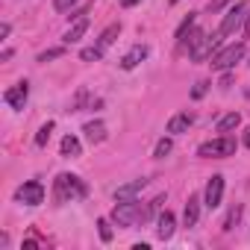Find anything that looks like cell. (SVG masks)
<instances>
[{
  "instance_id": "obj_17",
  "label": "cell",
  "mask_w": 250,
  "mask_h": 250,
  "mask_svg": "<svg viewBox=\"0 0 250 250\" xmlns=\"http://www.w3.org/2000/svg\"><path fill=\"white\" fill-rule=\"evenodd\" d=\"M83 133H85V139L91 145H100V142H106V124L103 121H88L83 127Z\"/></svg>"
},
{
  "instance_id": "obj_12",
  "label": "cell",
  "mask_w": 250,
  "mask_h": 250,
  "mask_svg": "<svg viewBox=\"0 0 250 250\" xmlns=\"http://www.w3.org/2000/svg\"><path fill=\"white\" fill-rule=\"evenodd\" d=\"M145 186H147L145 177H142V180H133V183H127V186H118V188H115V200H136V197L145 191Z\"/></svg>"
},
{
  "instance_id": "obj_15",
  "label": "cell",
  "mask_w": 250,
  "mask_h": 250,
  "mask_svg": "<svg viewBox=\"0 0 250 250\" xmlns=\"http://www.w3.org/2000/svg\"><path fill=\"white\" fill-rule=\"evenodd\" d=\"M85 30H88V18H85V15H80V18H77V21H74V24L65 30L62 42H65V44H77V42L85 36Z\"/></svg>"
},
{
  "instance_id": "obj_29",
  "label": "cell",
  "mask_w": 250,
  "mask_h": 250,
  "mask_svg": "<svg viewBox=\"0 0 250 250\" xmlns=\"http://www.w3.org/2000/svg\"><path fill=\"white\" fill-rule=\"evenodd\" d=\"M9 33H12V27L3 21V24H0V39H9Z\"/></svg>"
},
{
  "instance_id": "obj_8",
  "label": "cell",
  "mask_w": 250,
  "mask_h": 250,
  "mask_svg": "<svg viewBox=\"0 0 250 250\" xmlns=\"http://www.w3.org/2000/svg\"><path fill=\"white\" fill-rule=\"evenodd\" d=\"M221 200H224V177H221V174H215V177L206 183L203 206H206V209H218V206H221Z\"/></svg>"
},
{
  "instance_id": "obj_21",
  "label": "cell",
  "mask_w": 250,
  "mask_h": 250,
  "mask_svg": "<svg viewBox=\"0 0 250 250\" xmlns=\"http://www.w3.org/2000/svg\"><path fill=\"white\" fill-rule=\"evenodd\" d=\"M171 150H174V142H171V139H159L156 147H153V156H156V159H165Z\"/></svg>"
},
{
  "instance_id": "obj_25",
  "label": "cell",
  "mask_w": 250,
  "mask_h": 250,
  "mask_svg": "<svg viewBox=\"0 0 250 250\" xmlns=\"http://www.w3.org/2000/svg\"><path fill=\"white\" fill-rule=\"evenodd\" d=\"M109 221H112V218H100V221H97V229H100V238H103V241H112V227H109Z\"/></svg>"
},
{
  "instance_id": "obj_22",
  "label": "cell",
  "mask_w": 250,
  "mask_h": 250,
  "mask_svg": "<svg viewBox=\"0 0 250 250\" xmlns=\"http://www.w3.org/2000/svg\"><path fill=\"white\" fill-rule=\"evenodd\" d=\"M59 56H65V44H62V47H50V50H42V53H39V62L44 65V62H50V59H59Z\"/></svg>"
},
{
  "instance_id": "obj_16",
  "label": "cell",
  "mask_w": 250,
  "mask_h": 250,
  "mask_svg": "<svg viewBox=\"0 0 250 250\" xmlns=\"http://www.w3.org/2000/svg\"><path fill=\"white\" fill-rule=\"evenodd\" d=\"M197 218H200V197L197 194H188L186 209H183V227H194Z\"/></svg>"
},
{
  "instance_id": "obj_6",
  "label": "cell",
  "mask_w": 250,
  "mask_h": 250,
  "mask_svg": "<svg viewBox=\"0 0 250 250\" xmlns=\"http://www.w3.org/2000/svg\"><path fill=\"white\" fill-rule=\"evenodd\" d=\"M244 59V42H235V44H227L224 50H218L212 59H209V65L215 68V71H229V68H235V62H241Z\"/></svg>"
},
{
  "instance_id": "obj_2",
  "label": "cell",
  "mask_w": 250,
  "mask_h": 250,
  "mask_svg": "<svg viewBox=\"0 0 250 250\" xmlns=\"http://www.w3.org/2000/svg\"><path fill=\"white\" fill-rule=\"evenodd\" d=\"M88 194V186L77 177V174H59L53 180V200L62 206V203H74V200H83Z\"/></svg>"
},
{
  "instance_id": "obj_24",
  "label": "cell",
  "mask_w": 250,
  "mask_h": 250,
  "mask_svg": "<svg viewBox=\"0 0 250 250\" xmlns=\"http://www.w3.org/2000/svg\"><path fill=\"white\" fill-rule=\"evenodd\" d=\"M50 133H53V121H47L44 127L39 130V136H36V145H39V147H44V145L50 142Z\"/></svg>"
},
{
  "instance_id": "obj_27",
  "label": "cell",
  "mask_w": 250,
  "mask_h": 250,
  "mask_svg": "<svg viewBox=\"0 0 250 250\" xmlns=\"http://www.w3.org/2000/svg\"><path fill=\"white\" fill-rule=\"evenodd\" d=\"M206 91H209V83H206V80H200V83H194V88H191V97H194V100H200Z\"/></svg>"
},
{
  "instance_id": "obj_4",
  "label": "cell",
  "mask_w": 250,
  "mask_h": 250,
  "mask_svg": "<svg viewBox=\"0 0 250 250\" xmlns=\"http://www.w3.org/2000/svg\"><path fill=\"white\" fill-rule=\"evenodd\" d=\"M247 18H250V0H238V3L229 6V12L224 15V21H221V27L215 30V36H218V39H227V36L238 33V30L247 24Z\"/></svg>"
},
{
  "instance_id": "obj_31",
  "label": "cell",
  "mask_w": 250,
  "mask_h": 250,
  "mask_svg": "<svg viewBox=\"0 0 250 250\" xmlns=\"http://www.w3.org/2000/svg\"><path fill=\"white\" fill-rule=\"evenodd\" d=\"M118 3H121L124 9H130V6H136V3H142V0H118Z\"/></svg>"
},
{
  "instance_id": "obj_23",
  "label": "cell",
  "mask_w": 250,
  "mask_h": 250,
  "mask_svg": "<svg viewBox=\"0 0 250 250\" xmlns=\"http://www.w3.org/2000/svg\"><path fill=\"white\" fill-rule=\"evenodd\" d=\"M238 221H241V203H235V206L229 209V215H227V221H224V229H232Z\"/></svg>"
},
{
  "instance_id": "obj_30",
  "label": "cell",
  "mask_w": 250,
  "mask_h": 250,
  "mask_svg": "<svg viewBox=\"0 0 250 250\" xmlns=\"http://www.w3.org/2000/svg\"><path fill=\"white\" fill-rule=\"evenodd\" d=\"M229 83H232V77L224 71V77H221V88H229Z\"/></svg>"
},
{
  "instance_id": "obj_5",
  "label": "cell",
  "mask_w": 250,
  "mask_h": 250,
  "mask_svg": "<svg viewBox=\"0 0 250 250\" xmlns=\"http://www.w3.org/2000/svg\"><path fill=\"white\" fill-rule=\"evenodd\" d=\"M232 153H235V139L232 136H218V139H209L197 147L200 159H227Z\"/></svg>"
},
{
  "instance_id": "obj_28",
  "label": "cell",
  "mask_w": 250,
  "mask_h": 250,
  "mask_svg": "<svg viewBox=\"0 0 250 250\" xmlns=\"http://www.w3.org/2000/svg\"><path fill=\"white\" fill-rule=\"evenodd\" d=\"M232 3V0H209V12H221V9H227Z\"/></svg>"
},
{
  "instance_id": "obj_10",
  "label": "cell",
  "mask_w": 250,
  "mask_h": 250,
  "mask_svg": "<svg viewBox=\"0 0 250 250\" xmlns=\"http://www.w3.org/2000/svg\"><path fill=\"white\" fill-rule=\"evenodd\" d=\"M174 229H177V218H174V212H159V218H156V235L162 238V241H168L171 235H174Z\"/></svg>"
},
{
  "instance_id": "obj_3",
  "label": "cell",
  "mask_w": 250,
  "mask_h": 250,
  "mask_svg": "<svg viewBox=\"0 0 250 250\" xmlns=\"http://www.w3.org/2000/svg\"><path fill=\"white\" fill-rule=\"evenodd\" d=\"M218 44H221V39H218L215 33L209 36L206 30H191V36H188V42H186L191 62H206V59H212ZM186 47H183V50H186Z\"/></svg>"
},
{
  "instance_id": "obj_14",
  "label": "cell",
  "mask_w": 250,
  "mask_h": 250,
  "mask_svg": "<svg viewBox=\"0 0 250 250\" xmlns=\"http://www.w3.org/2000/svg\"><path fill=\"white\" fill-rule=\"evenodd\" d=\"M118 36H121V21H115V24H109V27H106V30H103L100 36H97V42H94V47H97L100 53H106V50H109V47L115 44V39H118Z\"/></svg>"
},
{
  "instance_id": "obj_19",
  "label": "cell",
  "mask_w": 250,
  "mask_h": 250,
  "mask_svg": "<svg viewBox=\"0 0 250 250\" xmlns=\"http://www.w3.org/2000/svg\"><path fill=\"white\" fill-rule=\"evenodd\" d=\"M238 124H241V115H238V112H227V115L215 124V130H218L221 136H229V133L238 127Z\"/></svg>"
},
{
  "instance_id": "obj_18",
  "label": "cell",
  "mask_w": 250,
  "mask_h": 250,
  "mask_svg": "<svg viewBox=\"0 0 250 250\" xmlns=\"http://www.w3.org/2000/svg\"><path fill=\"white\" fill-rule=\"evenodd\" d=\"M59 153H62L65 159H77V156L83 153L80 139H77V136H65V139H62V145H59Z\"/></svg>"
},
{
  "instance_id": "obj_32",
  "label": "cell",
  "mask_w": 250,
  "mask_h": 250,
  "mask_svg": "<svg viewBox=\"0 0 250 250\" xmlns=\"http://www.w3.org/2000/svg\"><path fill=\"white\" fill-rule=\"evenodd\" d=\"M241 145H244V147H247V150H250V127H247V130H244V139H241Z\"/></svg>"
},
{
  "instance_id": "obj_35",
  "label": "cell",
  "mask_w": 250,
  "mask_h": 250,
  "mask_svg": "<svg viewBox=\"0 0 250 250\" xmlns=\"http://www.w3.org/2000/svg\"><path fill=\"white\" fill-rule=\"evenodd\" d=\"M247 65H250V62H247Z\"/></svg>"
},
{
  "instance_id": "obj_11",
  "label": "cell",
  "mask_w": 250,
  "mask_h": 250,
  "mask_svg": "<svg viewBox=\"0 0 250 250\" xmlns=\"http://www.w3.org/2000/svg\"><path fill=\"white\" fill-rule=\"evenodd\" d=\"M147 53H150V50H147V44H133V47L127 50V56L121 59V68H124V71H133L139 62H145V59H147Z\"/></svg>"
},
{
  "instance_id": "obj_13",
  "label": "cell",
  "mask_w": 250,
  "mask_h": 250,
  "mask_svg": "<svg viewBox=\"0 0 250 250\" xmlns=\"http://www.w3.org/2000/svg\"><path fill=\"white\" fill-rule=\"evenodd\" d=\"M191 124H194V115H191V112H177V115H171V121H168V133H171V136L188 133Z\"/></svg>"
},
{
  "instance_id": "obj_26",
  "label": "cell",
  "mask_w": 250,
  "mask_h": 250,
  "mask_svg": "<svg viewBox=\"0 0 250 250\" xmlns=\"http://www.w3.org/2000/svg\"><path fill=\"white\" fill-rule=\"evenodd\" d=\"M77 3H80V0H53V9L56 12H71Z\"/></svg>"
},
{
  "instance_id": "obj_34",
  "label": "cell",
  "mask_w": 250,
  "mask_h": 250,
  "mask_svg": "<svg viewBox=\"0 0 250 250\" xmlns=\"http://www.w3.org/2000/svg\"><path fill=\"white\" fill-rule=\"evenodd\" d=\"M168 3H180V0H168Z\"/></svg>"
},
{
  "instance_id": "obj_1",
  "label": "cell",
  "mask_w": 250,
  "mask_h": 250,
  "mask_svg": "<svg viewBox=\"0 0 250 250\" xmlns=\"http://www.w3.org/2000/svg\"><path fill=\"white\" fill-rule=\"evenodd\" d=\"M150 215H153V209H150V203L145 206L139 197L136 200H118V206L112 209V224L115 227H139V224H147L150 221Z\"/></svg>"
},
{
  "instance_id": "obj_20",
  "label": "cell",
  "mask_w": 250,
  "mask_h": 250,
  "mask_svg": "<svg viewBox=\"0 0 250 250\" xmlns=\"http://www.w3.org/2000/svg\"><path fill=\"white\" fill-rule=\"evenodd\" d=\"M191 30H194V12H188V18H186V21L180 24V30H177V36H174V39H177V47H180V50L186 47V42H188V36H191Z\"/></svg>"
},
{
  "instance_id": "obj_9",
  "label": "cell",
  "mask_w": 250,
  "mask_h": 250,
  "mask_svg": "<svg viewBox=\"0 0 250 250\" xmlns=\"http://www.w3.org/2000/svg\"><path fill=\"white\" fill-rule=\"evenodd\" d=\"M27 97H30V83H27V80H21L18 85H12V88L3 94V100H6L9 109H15V112H21V109L27 106Z\"/></svg>"
},
{
  "instance_id": "obj_7",
  "label": "cell",
  "mask_w": 250,
  "mask_h": 250,
  "mask_svg": "<svg viewBox=\"0 0 250 250\" xmlns=\"http://www.w3.org/2000/svg\"><path fill=\"white\" fill-rule=\"evenodd\" d=\"M15 200L24 206H39V203H44V186L39 180H27L24 186L15 188Z\"/></svg>"
},
{
  "instance_id": "obj_33",
  "label": "cell",
  "mask_w": 250,
  "mask_h": 250,
  "mask_svg": "<svg viewBox=\"0 0 250 250\" xmlns=\"http://www.w3.org/2000/svg\"><path fill=\"white\" fill-rule=\"evenodd\" d=\"M244 36L250 39V18H247V24H244Z\"/></svg>"
}]
</instances>
